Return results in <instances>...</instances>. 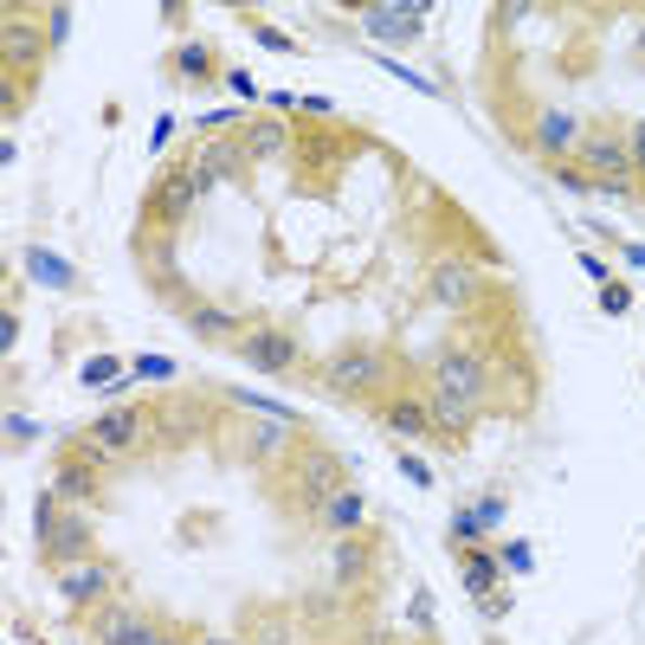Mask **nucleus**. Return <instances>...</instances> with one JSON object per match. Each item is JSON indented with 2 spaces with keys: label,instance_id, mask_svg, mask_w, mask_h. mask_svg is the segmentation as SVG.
I'll list each match as a JSON object with an SVG mask.
<instances>
[{
  "label": "nucleus",
  "instance_id": "39",
  "mask_svg": "<svg viewBox=\"0 0 645 645\" xmlns=\"http://www.w3.org/2000/svg\"><path fill=\"white\" fill-rule=\"evenodd\" d=\"M627 149H633V168L645 175V117L633 124V136H627Z\"/></svg>",
  "mask_w": 645,
  "mask_h": 645
},
{
  "label": "nucleus",
  "instance_id": "8",
  "mask_svg": "<svg viewBox=\"0 0 645 645\" xmlns=\"http://www.w3.org/2000/svg\"><path fill=\"white\" fill-rule=\"evenodd\" d=\"M201 194H207V188H201L194 162H181V168L155 175V188H149V220H162V227H181V220H188V207H194Z\"/></svg>",
  "mask_w": 645,
  "mask_h": 645
},
{
  "label": "nucleus",
  "instance_id": "21",
  "mask_svg": "<svg viewBox=\"0 0 645 645\" xmlns=\"http://www.w3.org/2000/svg\"><path fill=\"white\" fill-rule=\"evenodd\" d=\"M426 413H433V426H446V433H472V420H478V407L452 400L446 387H426Z\"/></svg>",
  "mask_w": 645,
  "mask_h": 645
},
{
  "label": "nucleus",
  "instance_id": "31",
  "mask_svg": "<svg viewBox=\"0 0 645 645\" xmlns=\"http://www.w3.org/2000/svg\"><path fill=\"white\" fill-rule=\"evenodd\" d=\"M46 39H52V46L72 39V7H46Z\"/></svg>",
  "mask_w": 645,
  "mask_h": 645
},
{
  "label": "nucleus",
  "instance_id": "12",
  "mask_svg": "<svg viewBox=\"0 0 645 645\" xmlns=\"http://www.w3.org/2000/svg\"><path fill=\"white\" fill-rule=\"evenodd\" d=\"M149 640H155V620L136 614L129 601L98 607V620H91V645H149Z\"/></svg>",
  "mask_w": 645,
  "mask_h": 645
},
{
  "label": "nucleus",
  "instance_id": "2",
  "mask_svg": "<svg viewBox=\"0 0 645 645\" xmlns=\"http://www.w3.org/2000/svg\"><path fill=\"white\" fill-rule=\"evenodd\" d=\"M149 439V413L142 407H104L85 433H78V459H91V465H104V459H124Z\"/></svg>",
  "mask_w": 645,
  "mask_h": 645
},
{
  "label": "nucleus",
  "instance_id": "38",
  "mask_svg": "<svg viewBox=\"0 0 645 645\" xmlns=\"http://www.w3.org/2000/svg\"><path fill=\"white\" fill-rule=\"evenodd\" d=\"M478 523L498 529V523H504V498H485V504H478Z\"/></svg>",
  "mask_w": 645,
  "mask_h": 645
},
{
  "label": "nucleus",
  "instance_id": "30",
  "mask_svg": "<svg viewBox=\"0 0 645 645\" xmlns=\"http://www.w3.org/2000/svg\"><path fill=\"white\" fill-rule=\"evenodd\" d=\"M33 529H39V542H46V536L59 529V498H52V491H46V498L33 504Z\"/></svg>",
  "mask_w": 645,
  "mask_h": 645
},
{
  "label": "nucleus",
  "instance_id": "6",
  "mask_svg": "<svg viewBox=\"0 0 645 645\" xmlns=\"http://www.w3.org/2000/svg\"><path fill=\"white\" fill-rule=\"evenodd\" d=\"M433 387H446V394L465 400V407H485V400H491V362H485L478 349H446V356L433 362Z\"/></svg>",
  "mask_w": 645,
  "mask_h": 645
},
{
  "label": "nucleus",
  "instance_id": "43",
  "mask_svg": "<svg viewBox=\"0 0 645 645\" xmlns=\"http://www.w3.org/2000/svg\"><path fill=\"white\" fill-rule=\"evenodd\" d=\"M504 568H516V575L529 568V549H523V542H511V549H504Z\"/></svg>",
  "mask_w": 645,
  "mask_h": 645
},
{
  "label": "nucleus",
  "instance_id": "20",
  "mask_svg": "<svg viewBox=\"0 0 645 645\" xmlns=\"http://www.w3.org/2000/svg\"><path fill=\"white\" fill-rule=\"evenodd\" d=\"M362 516H369V498H362V491H343V498H330V504L317 511V523H323L330 536H356Z\"/></svg>",
  "mask_w": 645,
  "mask_h": 645
},
{
  "label": "nucleus",
  "instance_id": "44",
  "mask_svg": "<svg viewBox=\"0 0 645 645\" xmlns=\"http://www.w3.org/2000/svg\"><path fill=\"white\" fill-rule=\"evenodd\" d=\"M149 645H181V633H168V627H155V640H149ZM188 645H194V640H188Z\"/></svg>",
  "mask_w": 645,
  "mask_h": 645
},
{
  "label": "nucleus",
  "instance_id": "14",
  "mask_svg": "<svg viewBox=\"0 0 645 645\" xmlns=\"http://www.w3.org/2000/svg\"><path fill=\"white\" fill-rule=\"evenodd\" d=\"M478 265H465V258H439L433 265V304H446V310H472L478 304Z\"/></svg>",
  "mask_w": 645,
  "mask_h": 645
},
{
  "label": "nucleus",
  "instance_id": "47",
  "mask_svg": "<svg viewBox=\"0 0 645 645\" xmlns=\"http://www.w3.org/2000/svg\"><path fill=\"white\" fill-rule=\"evenodd\" d=\"M640 52H645V26H640Z\"/></svg>",
  "mask_w": 645,
  "mask_h": 645
},
{
  "label": "nucleus",
  "instance_id": "11",
  "mask_svg": "<svg viewBox=\"0 0 645 645\" xmlns=\"http://www.w3.org/2000/svg\"><path fill=\"white\" fill-rule=\"evenodd\" d=\"M240 459L246 465H291L297 459V426L291 420H253L240 433Z\"/></svg>",
  "mask_w": 645,
  "mask_h": 645
},
{
  "label": "nucleus",
  "instance_id": "23",
  "mask_svg": "<svg viewBox=\"0 0 645 645\" xmlns=\"http://www.w3.org/2000/svg\"><path fill=\"white\" fill-rule=\"evenodd\" d=\"M26 278H39L46 291H65L78 271H72V265H65L59 253H46V246H26Z\"/></svg>",
  "mask_w": 645,
  "mask_h": 645
},
{
  "label": "nucleus",
  "instance_id": "19",
  "mask_svg": "<svg viewBox=\"0 0 645 645\" xmlns=\"http://www.w3.org/2000/svg\"><path fill=\"white\" fill-rule=\"evenodd\" d=\"M382 426L394 439H426V433H433V413H426V400H387Z\"/></svg>",
  "mask_w": 645,
  "mask_h": 645
},
{
  "label": "nucleus",
  "instance_id": "15",
  "mask_svg": "<svg viewBox=\"0 0 645 645\" xmlns=\"http://www.w3.org/2000/svg\"><path fill=\"white\" fill-rule=\"evenodd\" d=\"M46 562H52V568H72V562H91V516H85V511L59 516V529L46 536Z\"/></svg>",
  "mask_w": 645,
  "mask_h": 645
},
{
  "label": "nucleus",
  "instance_id": "27",
  "mask_svg": "<svg viewBox=\"0 0 645 645\" xmlns=\"http://www.w3.org/2000/svg\"><path fill=\"white\" fill-rule=\"evenodd\" d=\"M291 640H297V633H291V620H284V614H258L253 640H246V645H291Z\"/></svg>",
  "mask_w": 645,
  "mask_h": 645
},
{
  "label": "nucleus",
  "instance_id": "9",
  "mask_svg": "<svg viewBox=\"0 0 645 645\" xmlns=\"http://www.w3.org/2000/svg\"><path fill=\"white\" fill-rule=\"evenodd\" d=\"M240 362L258 369V375H291L297 369V336L284 323H258V330L240 336Z\"/></svg>",
  "mask_w": 645,
  "mask_h": 645
},
{
  "label": "nucleus",
  "instance_id": "46",
  "mask_svg": "<svg viewBox=\"0 0 645 645\" xmlns=\"http://www.w3.org/2000/svg\"><path fill=\"white\" fill-rule=\"evenodd\" d=\"M627 253V265H645V246H620Z\"/></svg>",
  "mask_w": 645,
  "mask_h": 645
},
{
  "label": "nucleus",
  "instance_id": "24",
  "mask_svg": "<svg viewBox=\"0 0 645 645\" xmlns=\"http://www.w3.org/2000/svg\"><path fill=\"white\" fill-rule=\"evenodd\" d=\"M175 72H181L188 85H207V78H214V46H207V39H181V46H175Z\"/></svg>",
  "mask_w": 645,
  "mask_h": 645
},
{
  "label": "nucleus",
  "instance_id": "28",
  "mask_svg": "<svg viewBox=\"0 0 645 645\" xmlns=\"http://www.w3.org/2000/svg\"><path fill=\"white\" fill-rule=\"evenodd\" d=\"M124 375H129V369L117 362V356H91V362L78 369V382H85V387H111V382H124Z\"/></svg>",
  "mask_w": 645,
  "mask_h": 645
},
{
  "label": "nucleus",
  "instance_id": "25",
  "mask_svg": "<svg viewBox=\"0 0 645 645\" xmlns=\"http://www.w3.org/2000/svg\"><path fill=\"white\" fill-rule=\"evenodd\" d=\"M465 588H472L478 601L498 588V555H491V549H465Z\"/></svg>",
  "mask_w": 645,
  "mask_h": 645
},
{
  "label": "nucleus",
  "instance_id": "4",
  "mask_svg": "<svg viewBox=\"0 0 645 645\" xmlns=\"http://www.w3.org/2000/svg\"><path fill=\"white\" fill-rule=\"evenodd\" d=\"M581 168L594 175V188H607V194H633V149H627V136H614V129H588L581 136Z\"/></svg>",
  "mask_w": 645,
  "mask_h": 645
},
{
  "label": "nucleus",
  "instance_id": "34",
  "mask_svg": "<svg viewBox=\"0 0 645 645\" xmlns=\"http://www.w3.org/2000/svg\"><path fill=\"white\" fill-rule=\"evenodd\" d=\"M7 439H13V446H33V439H39V426H33L26 413H7Z\"/></svg>",
  "mask_w": 645,
  "mask_h": 645
},
{
  "label": "nucleus",
  "instance_id": "1",
  "mask_svg": "<svg viewBox=\"0 0 645 645\" xmlns=\"http://www.w3.org/2000/svg\"><path fill=\"white\" fill-rule=\"evenodd\" d=\"M343 491H349V465L330 446H297V459H291V498H297V511L317 516Z\"/></svg>",
  "mask_w": 645,
  "mask_h": 645
},
{
  "label": "nucleus",
  "instance_id": "32",
  "mask_svg": "<svg viewBox=\"0 0 645 645\" xmlns=\"http://www.w3.org/2000/svg\"><path fill=\"white\" fill-rule=\"evenodd\" d=\"M555 181H562L568 194H594V175H588V168H568V162H562V168H555Z\"/></svg>",
  "mask_w": 645,
  "mask_h": 645
},
{
  "label": "nucleus",
  "instance_id": "35",
  "mask_svg": "<svg viewBox=\"0 0 645 645\" xmlns=\"http://www.w3.org/2000/svg\"><path fill=\"white\" fill-rule=\"evenodd\" d=\"M400 472L420 485V491H433V472H426V459H413V452H400Z\"/></svg>",
  "mask_w": 645,
  "mask_h": 645
},
{
  "label": "nucleus",
  "instance_id": "5",
  "mask_svg": "<svg viewBox=\"0 0 645 645\" xmlns=\"http://www.w3.org/2000/svg\"><path fill=\"white\" fill-rule=\"evenodd\" d=\"M46 13H26V7H7V20H0V52H7V72L20 78H33L39 72V59H46Z\"/></svg>",
  "mask_w": 645,
  "mask_h": 645
},
{
  "label": "nucleus",
  "instance_id": "10",
  "mask_svg": "<svg viewBox=\"0 0 645 645\" xmlns=\"http://www.w3.org/2000/svg\"><path fill=\"white\" fill-rule=\"evenodd\" d=\"M104 594H117V568L111 562H72V568H59V601L78 614V607H111Z\"/></svg>",
  "mask_w": 645,
  "mask_h": 645
},
{
  "label": "nucleus",
  "instance_id": "18",
  "mask_svg": "<svg viewBox=\"0 0 645 645\" xmlns=\"http://www.w3.org/2000/svg\"><path fill=\"white\" fill-rule=\"evenodd\" d=\"M188 330H194L201 343H233V336H246V330H240V310H220V304H194V310H188Z\"/></svg>",
  "mask_w": 645,
  "mask_h": 645
},
{
  "label": "nucleus",
  "instance_id": "45",
  "mask_svg": "<svg viewBox=\"0 0 645 645\" xmlns=\"http://www.w3.org/2000/svg\"><path fill=\"white\" fill-rule=\"evenodd\" d=\"M194 645H246V640H233V633H207V640H194Z\"/></svg>",
  "mask_w": 645,
  "mask_h": 645
},
{
  "label": "nucleus",
  "instance_id": "36",
  "mask_svg": "<svg viewBox=\"0 0 645 645\" xmlns=\"http://www.w3.org/2000/svg\"><path fill=\"white\" fill-rule=\"evenodd\" d=\"M581 271H588L594 284H614V271H607V258H594V253H581Z\"/></svg>",
  "mask_w": 645,
  "mask_h": 645
},
{
  "label": "nucleus",
  "instance_id": "22",
  "mask_svg": "<svg viewBox=\"0 0 645 645\" xmlns=\"http://www.w3.org/2000/svg\"><path fill=\"white\" fill-rule=\"evenodd\" d=\"M330 575H336L343 588H356V581L369 575V542H356V536H343V542L330 549Z\"/></svg>",
  "mask_w": 645,
  "mask_h": 645
},
{
  "label": "nucleus",
  "instance_id": "3",
  "mask_svg": "<svg viewBox=\"0 0 645 645\" xmlns=\"http://www.w3.org/2000/svg\"><path fill=\"white\" fill-rule=\"evenodd\" d=\"M382 387H387V356L369 349V343H356V349L323 362V394H336V400H369Z\"/></svg>",
  "mask_w": 645,
  "mask_h": 645
},
{
  "label": "nucleus",
  "instance_id": "16",
  "mask_svg": "<svg viewBox=\"0 0 645 645\" xmlns=\"http://www.w3.org/2000/svg\"><path fill=\"white\" fill-rule=\"evenodd\" d=\"M52 498H59V504H72V511H78V504H91V498H98V465H91V459H65V465H59V478H52Z\"/></svg>",
  "mask_w": 645,
  "mask_h": 645
},
{
  "label": "nucleus",
  "instance_id": "26",
  "mask_svg": "<svg viewBox=\"0 0 645 645\" xmlns=\"http://www.w3.org/2000/svg\"><path fill=\"white\" fill-rule=\"evenodd\" d=\"M240 142H246V155H278V149H284V124H271V117H265V124H246Z\"/></svg>",
  "mask_w": 645,
  "mask_h": 645
},
{
  "label": "nucleus",
  "instance_id": "42",
  "mask_svg": "<svg viewBox=\"0 0 645 645\" xmlns=\"http://www.w3.org/2000/svg\"><path fill=\"white\" fill-rule=\"evenodd\" d=\"M149 142H155V149H168V142H175V117H155V136H149Z\"/></svg>",
  "mask_w": 645,
  "mask_h": 645
},
{
  "label": "nucleus",
  "instance_id": "40",
  "mask_svg": "<svg viewBox=\"0 0 645 645\" xmlns=\"http://www.w3.org/2000/svg\"><path fill=\"white\" fill-rule=\"evenodd\" d=\"M20 343V317L13 310H0V349H13Z\"/></svg>",
  "mask_w": 645,
  "mask_h": 645
},
{
  "label": "nucleus",
  "instance_id": "7",
  "mask_svg": "<svg viewBox=\"0 0 645 645\" xmlns=\"http://www.w3.org/2000/svg\"><path fill=\"white\" fill-rule=\"evenodd\" d=\"M426 20H433L426 0H382V7H362V33H369L375 46H407V39H420Z\"/></svg>",
  "mask_w": 645,
  "mask_h": 645
},
{
  "label": "nucleus",
  "instance_id": "13",
  "mask_svg": "<svg viewBox=\"0 0 645 645\" xmlns=\"http://www.w3.org/2000/svg\"><path fill=\"white\" fill-rule=\"evenodd\" d=\"M240 168H246V142H233V136H207V142L194 149L201 188H227V181H240Z\"/></svg>",
  "mask_w": 645,
  "mask_h": 645
},
{
  "label": "nucleus",
  "instance_id": "33",
  "mask_svg": "<svg viewBox=\"0 0 645 645\" xmlns=\"http://www.w3.org/2000/svg\"><path fill=\"white\" fill-rule=\"evenodd\" d=\"M601 310H607V317H627V310H633V291H627V284H607V291H601Z\"/></svg>",
  "mask_w": 645,
  "mask_h": 645
},
{
  "label": "nucleus",
  "instance_id": "41",
  "mask_svg": "<svg viewBox=\"0 0 645 645\" xmlns=\"http://www.w3.org/2000/svg\"><path fill=\"white\" fill-rule=\"evenodd\" d=\"M258 46H271V52H291V39H284L278 26H258Z\"/></svg>",
  "mask_w": 645,
  "mask_h": 645
},
{
  "label": "nucleus",
  "instance_id": "29",
  "mask_svg": "<svg viewBox=\"0 0 645 645\" xmlns=\"http://www.w3.org/2000/svg\"><path fill=\"white\" fill-rule=\"evenodd\" d=\"M129 382H175V362H162V356H142V362H129Z\"/></svg>",
  "mask_w": 645,
  "mask_h": 645
},
{
  "label": "nucleus",
  "instance_id": "17",
  "mask_svg": "<svg viewBox=\"0 0 645 645\" xmlns=\"http://www.w3.org/2000/svg\"><path fill=\"white\" fill-rule=\"evenodd\" d=\"M581 136H588V129L575 124V117L549 111V117L536 124V155H549V162H555V155H581Z\"/></svg>",
  "mask_w": 645,
  "mask_h": 645
},
{
  "label": "nucleus",
  "instance_id": "37",
  "mask_svg": "<svg viewBox=\"0 0 645 645\" xmlns=\"http://www.w3.org/2000/svg\"><path fill=\"white\" fill-rule=\"evenodd\" d=\"M478 529H485V523H478V511L452 516V536H459V542H472V536H478Z\"/></svg>",
  "mask_w": 645,
  "mask_h": 645
},
{
  "label": "nucleus",
  "instance_id": "48",
  "mask_svg": "<svg viewBox=\"0 0 645 645\" xmlns=\"http://www.w3.org/2000/svg\"><path fill=\"white\" fill-rule=\"evenodd\" d=\"M407 645H433V640H407Z\"/></svg>",
  "mask_w": 645,
  "mask_h": 645
}]
</instances>
